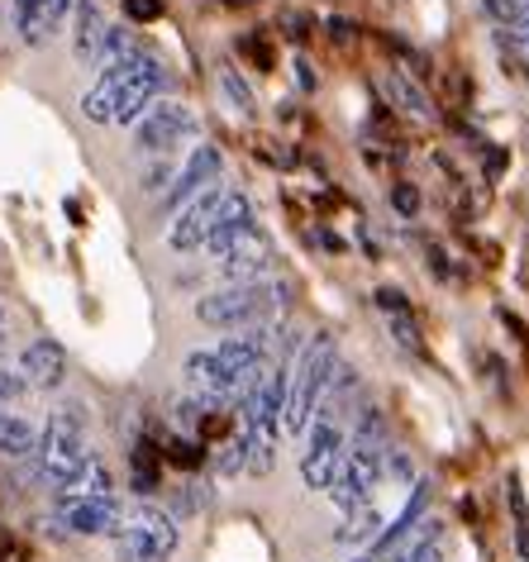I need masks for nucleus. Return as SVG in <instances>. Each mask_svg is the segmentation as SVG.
I'll return each instance as SVG.
<instances>
[{"instance_id":"nucleus-1","label":"nucleus","mask_w":529,"mask_h":562,"mask_svg":"<svg viewBox=\"0 0 529 562\" xmlns=\"http://www.w3.org/2000/svg\"><path fill=\"white\" fill-rule=\"evenodd\" d=\"M167 87V67L153 53H134L115 67H101V81L81 95V115L91 124H134Z\"/></svg>"},{"instance_id":"nucleus-2","label":"nucleus","mask_w":529,"mask_h":562,"mask_svg":"<svg viewBox=\"0 0 529 562\" xmlns=\"http://www.w3.org/2000/svg\"><path fill=\"white\" fill-rule=\"evenodd\" d=\"M282 305H286L282 281H272V277L229 281V286H220L196 301V319L205 329H254V325H272Z\"/></svg>"},{"instance_id":"nucleus-3","label":"nucleus","mask_w":529,"mask_h":562,"mask_svg":"<svg viewBox=\"0 0 529 562\" xmlns=\"http://www.w3.org/2000/svg\"><path fill=\"white\" fill-rule=\"evenodd\" d=\"M339 372V344L334 334H315L311 344L301 348L296 368L286 372V401H282V429L305 434V425L315 419V405L325 401V391Z\"/></svg>"},{"instance_id":"nucleus-4","label":"nucleus","mask_w":529,"mask_h":562,"mask_svg":"<svg viewBox=\"0 0 529 562\" xmlns=\"http://www.w3.org/2000/svg\"><path fill=\"white\" fill-rule=\"evenodd\" d=\"M91 462V448H87V415L81 405H63V411L48 415V429L38 434V448H34V472L44 476L53 491H63L67 482H77V472Z\"/></svg>"},{"instance_id":"nucleus-5","label":"nucleus","mask_w":529,"mask_h":562,"mask_svg":"<svg viewBox=\"0 0 529 562\" xmlns=\"http://www.w3.org/2000/svg\"><path fill=\"white\" fill-rule=\"evenodd\" d=\"M244 220H258L254 215V201H248L244 191H201L196 201H187L182 220H172V229H167V248L172 252H196L205 248V238L215 229H225V224H244Z\"/></svg>"},{"instance_id":"nucleus-6","label":"nucleus","mask_w":529,"mask_h":562,"mask_svg":"<svg viewBox=\"0 0 529 562\" xmlns=\"http://www.w3.org/2000/svg\"><path fill=\"white\" fill-rule=\"evenodd\" d=\"M110 539H115V562H167L182 543V533H177V519L167 510L138 501L130 510H120V525Z\"/></svg>"},{"instance_id":"nucleus-7","label":"nucleus","mask_w":529,"mask_h":562,"mask_svg":"<svg viewBox=\"0 0 529 562\" xmlns=\"http://www.w3.org/2000/svg\"><path fill=\"white\" fill-rule=\"evenodd\" d=\"M344 425L339 419H325L315 415L311 425H305V453H301V482L311 491H329L334 472H339L344 462Z\"/></svg>"},{"instance_id":"nucleus-8","label":"nucleus","mask_w":529,"mask_h":562,"mask_svg":"<svg viewBox=\"0 0 529 562\" xmlns=\"http://www.w3.org/2000/svg\"><path fill=\"white\" fill-rule=\"evenodd\" d=\"M201 124H196V115L182 105V101H153L144 115L134 120V148L138 153H167V148H177L182 138H191Z\"/></svg>"},{"instance_id":"nucleus-9","label":"nucleus","mask_w":529,"mask_h":562,"mask_svg":"<svg viewBox=\"0 0 529 562\" xmlns=\"http://www.w3.org/2000/svg\"><path fill=\"white\" fill-rule=\"evenodd\" d=\"M344 448H348V458L339 462V472H334L329 496L344 515H353V510H368L372 491H378V482H382V458L386 453H368V448H353V443H344Z\"/></svg>"},{"instance_id":"nucleus-10","label":"nucleus","mask_w":529,"mask_h":562,"mask_svg":"<svg viewBox=\"0 0 529 562\" xmlns=\"http://www.w3.org/2000/svg\"><path fill=\"white\" fill-rule=\"evenodd\" d=\"M120 510L124 505L115 496H58V515H63L67 533H87V539H95V533H115Z\"/></svg>"},{"instance_id":"nucleus-11","label":"nucleus","mask_w":529,"mask_h":562,"mask_svg":"<svg viewBox=\"0 0 529 562\" xmlns=\"http://www.w3.org/2000/svg\"><path fill=\"white\" fill-rule=\"evenodd\" d=\"M187 386L196 391L201 401H215V405H225V401H234L239 396V376H234L225 362L215 358V348H196V353H187Z\"/></svg>"},{"instance_id":"nucleus-12","label":"nucleus","mask_w":529,"mask_h":562,"mask_svg":"<svg viewBox=\"0 0 529 562\" xmlns=\"http://www.w3.org/2000/svg\"><path fill=\"white\" fill-rule=\"evenodd\" d=\"M215 267L225 277H234V281H262V277L272 272V244H268V234L254 224V229L239 234L225 248V258H215Z\"/></svg>"},{"instance_id":"nucleus-13","label":"nucleus","mask_w":529,"mask_h":562,"mask_svg":"<svg viewBox=\"0 0 529 562\" xmlns=\"http://www.w3.org/2000/svg\"><path fill=\"white\" fill-rule=\"evenodd\" d=\"M220 167H225V158H220V148H211V144L191 148V158H187L182 172H177L172 191L162 195V210H177V205L196 201L201 191H211V181H220Z\"/></svg>"},{"instance_id":"nucleus-14","label":"nucleus","mask_w":529,"mask_h":562,"mask_svg":"<svg viewBox=\"0 0 529 562\" xmlns=\"http://www.w3.org/2000/svg\"><path fill=\"white\" fill-rule=\"evenodd\" d=\"M20 376L30 386H38V391L63 386V376H67V348L58 339H34L20 353Z\"/></svg>"},{"instance_id":"nucleus-15","label":"nucleus","mask_w":529,"mask_h":562,"mask_svg":"<svg viewBox=\"0 0 529 562\" xmlns=\"http://www.w3.org/2000/svg\"><path fill=\"white\" fill-rule=\"evenodd\" d=\"M67 15V0H15V30L24 44H48Z\"/></svg>"},{"instance_id":"nucleus-16","label":"nucleus","mask_w":529,"mask_h":562,"mask_svg":"<svg viewBox=\"0 0 529 562\" xmlns=\"http://www.w3.org/2000/svg\"><path fill=\"white\" fill-rule=\"evenodd\" d=\"M378 311H382V319L392 325V334H396V344L401 348H410V353H425V339H420V319H415V311H410V301L401 296L396 286H382L378 296Z\"/></svg>"},{"instance_id":"nucleus-17","label":"nucleus","mask_w":529,"mask_h":562,"mask_svg":"<svg viewBox=\"0 0 529 562\" xmlns=\"http://www.w3.org/2000/svg\"><path fill=\"white\" fill-rule=\"evenodd\" d=\"M105 15L95 0H77V15H72V53L81 67H95V58H101V38H105Z\"/></svg>"},{"instance_id":"nucleus-18","label":"nucleus","mask_w":529,"mask_h":562,"mask_svg":"<svg viewBox=\"0 0 529 562\" xmlns=\"http://www.w3.org/2000/svg\"><path fill=\"white\" fill-rule=\"evenodd\" d=\"M425 501H429V482H415V491H410V501H406V510H401L396 519H392V525H386L382 529V539L378 543H372V562H382L386 553H392V548L401 543V539H406V533L415 529V519H420V510H425Z\"/></svg>"},{"instance_id":"nucleus-19","label":"nucleus","mask_w":529,"mask_h":562,"mask_svg":"<svg viewBox=\"0 0 529 562\" xmlns=\"http://www.w3.org/2000/svg\"><path fill=\"white\" fill-rule=\"evenodd\" d=\"M378 87H382L386 95H392V101H396L401 110H406V115H415V120H429V115H435V105L425 101V91L415 87V81H410L406 72H396V67H386V72L378 77Z\"/></svg>"},{"instance_id":"nucleus-20","label":"nucleus","mask_w":529,"mask_h":562,"mask_svg":"<svg viewBox=\"0 0 529 562\" xmlns=\"http://www.w3.org/2000/svg\"><path fill=\"white\" fill-rule=\"evenodd\" d=\"M130 482L138 496H153L162 482V448H153L148 439H138L134 443V453H130Z\"/></svg>"},{"instance_id":"nucleus-21","label":"nucleus","mask_w":529,"mask_h":562,"mask_svg":"<svg viewBox=\"0 0 529 562\" xmlns=\"http://www.w3.org/2000/svg\"><path fill=\"white\" fill-rule=\"evenodd\" d=\"M38 448V429L24 415H0V458H30Z\"/></svg>"},{"instance_id":"nucleus-22","label":"nucleus","mask_w":529,"mask_h":562,"mask_svg":"<svg viewBox=\"0 0 529 562\" xmlns=\"http://www.w3.org/2000/svg\"><path fill=\"white\" fill-rule=\"evenodd\" d=\"M172 468H182V472H196L201 462H205V448L196 443V439H172L167 443V453H162Z\"/></svg>"},{"instance_id":"nucleus-23","label":"nucleus","mask_w":529,"mask_h":562,"mask_svg":"<svg viewBox=\"0 0 529 562\" xmlns=\"http://www.w3.org/2000/svg\"><path fill=\"white\" fill-rule=\"evenodd\" d=\"M220 87H225V95H229V105L239 110V115H254V91H248V81L234 72V67H225L220 72Z\"/></svg>"},{"instance_id":"nucleus-24","label":"nucleus","mask_w":529,"mask_h":562,"mask_svg":"<svg viewBox=\"0 0 529 562\" xmlns=\"http://www.w3.org/2000/svg\"><path fill=\"white\" fill-rule=\"evenodd\" d=\"M124 10H130L134 24H153L162 15V0H124Z\"/></svg>"},{"instance_id":"nucleus-25","label":"nucleus","mask_w":529,"mask_h":562,"mask_svg":"<svg viewBox=\"0 0 529 562\" xmlns=\"http://www.w3.org/2000/svg\"><path fill=\"white\" fill-rule=\"evenodd\" d=\"M392 205L406 220H415V210H420V195H415V187H406V181H396V187H392Z\"/></svg>"},{"instance_id":"nucleus-26","label":"nucleus","mask_w":529,"mask_h":562,"mask_svg":"<svg viewBox=\"0 0 529 562\" xmlns=\"http://www.w3.org/2000/svg\"><path fill=\"white\" fill-rule=\"evenodd\" d=\"M358 515V525H353V519H348V525H353V529H339V539L344 543H353V539H368V533H372V525H378V515H372V510H353Z\"/></svg>"},{"instance_id":"nucleus-27","label":"nucleus","mask_w":529,"mask_h":562,"mask_svg":"<svg viewBox=\"0 0 529 562\" xmlns=\"http://www.w3.org/2000/svg\"><path fill=\"white\" fill-rule=\"evenodd\" d=\"M162 181H167V162H162V167H153V172L144 177V191H158Z\"/></svg>"},{"instance_id":"nucleus-28","label":"nucleus","mask_w":529,"mask_h":562,"mask_svg":"<svg viewBox=\"0 0 529 562\" xmlns=\"http://www.w3.org/2000/svg\"><path fill=\"white\" fill-rule=\"evenodd\" d=\"M348 562H372V558H348Z\"/></svg>"}]
</instances>
